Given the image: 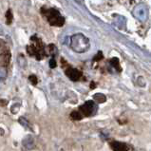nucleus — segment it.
Segmentation results:
<instances>
[{
  "label": "nucleus",
  "mask_w": 151,
  "mask_h": 151,
  "mask_svg": "<svg viewBox=\"0 0 151 151\" xmlns=\"http://www.w3.org/2000/svg\"><path fill=\"white\" fill-rule=\"evenodd\" d=\"M148 8L144 3H140L133 10V15L142 22H145L148 18Z\"/></svg>",
  "instance_id": "20e7f679"
},
{
  "label": "nucleus",
  "mask_w": 151,
  "mask_h": 151,
  "mask_svg": "<svg viewBox=\"0 0 151 151\" xmlns=\"http://www.w3.org/2000/svg\"><path fill=\"white\" fill-rule=\"evenodd\" d=\"M7 77V70L5 68H0V82L6 79Z\"/></svg>",
  "instance_id": "9b49d317"
},
{
  "label": "nucleus",
  "mask_w": 151,
  "mask_h": 151,
  "mask_svg": "<svg viewBox=\"0 0 151 151\" xmlns=\"http://www.w3.org/2000/svg\"><path fill=\"white\" fill-rule=\"evenodd\" d=\"M111 65L113 66L116 70H117L118 71L121 70V67H120V64H119V61H118V59L117 58H113V59H111V61H110Z\"/></svg>",
  "instance_id": "9d476101"
},
{
  "label": "nucleus",
  "mask_w": 151,
  "mask_h": 151,
  "mask_svg": "<svg viewBox=\"0 0 151 151\" xmlns=\"http://www.w3.org/2000/svg\"><path fill=\"white\" fill-rule=\"evenodd\" d=\"M114 24L118 26L119 28H123L126 25V18L122 15H115L114 16Z\"/></svg>",
  "instance_id": "6e6552de"
},
{
  "label": "nucleus",
  "mask_w": 151,
  "mask_h": 151,
  "mask_svg": "<svg viewBox=\"0 0 151 151\" xmlns=\"http://www.w3.org/2000/svg\"><path fill=\"white\" fill-rule=\"evenodd\" d=\"M32 40L35 42L34 44L29 45L27 50L29 55L32 56H35V57L38 60H41L45 57L46 52H45V48H44V45L43 43L41 42V40H39L38 38H32Z\"/></svg>",
  "instance_id": "7ed1b4c3"
},
{
  "label": "nucleus",
  "mask_w": 151,
  "mask_h": 151,
  "mask_svg": "<svg viewBox=\"0 0 151 151\" xmlns=\"http://www.w3.org/2000/svg\"><path fill=\"white\" fill-rule=\"evenodd\" d=\"M29 80H31L32 81V83L33 84V85H36L37 84V78H36V77L35 76H29Z\"/></svg>",
  "instance_id": "ddd939ff"
},
{
  "label": "nucleus",
  "mask_w": 151,
  "mask_h": 151,
  "mask_svg": "<svg viewBox=\"0 0 151 151\" xmlns=\"http://www.w3.org/2000/svg\"><path fill=\"white\" fill-rule=\"evenodd\" d=\"M70 47L76 52H85L89 49V40L82 33L75 34L70 39Z\"/></svg>",
  "instance_id": "f257e3e1"
},
{
  "label": "nucleus",
  "mask_w": 151,
  "mask_h": 151,
  "mask_svg": "<svg viewBox=\"0 0 151 151\" xmlns=\"http://www.w3.org/2000/svg\"><path fill=\"white\" fill-rule=\"evenodd\" d=\"M43 14L48 20V22L51 26H56V27H61L65 23L64 17L60 14V12L54 9H47L43 10Z\"/></svg>",
  "instance_id": "f03ea898"
},
{
  "label": "nucleus",
  "mask_w": 151,
  "mask_h": 151,
  "mask_svg": "<svg viewBox=\"0 0 151 151\" xmlns=\"http://www.w3.org/2000/svg\"><path fill=\"white\" fill-rule=\"evenodd\" d=\"M94 100H96L97 102H100V103H103L106 101V97L103 95V94H95L94 95Z\"/></svg>",
  "instance_id": "f8f14e48"
},
{
  "label": "nucleus",
  "mask_w": 151,
  "mask_h": 151,
  "mask_svg": "<svg viewBox=\"0 0 151 151\" xmlns=\"http://www.w3.org/2000/svg\"><path fill=\"white\" fill-rule=\"evenodd\" d=\"M66 74L71 81L74 82L80 81L82 79V77H83V74H82V72L80 70L73 68H68L66 70Z\"/></svg>",
  "instance_id": "423d86ee"
},
{
  "label": "nucleus",
  "mask_w": 151,
  "mask_h": 151,
  "mask_svg": "<svg viewBox=\"0 0 151 151\" xmlns=\"http://www.w3.org/2000/svg\"><path fill=\"white\" fill-rule=\"evenodd\" d=\"M95 110H96V105L94 104V102L88 101L80 106L78 111L84 118V117H89V116H91L95 112Z\"/></svg>",
  "instance_id": "39448f33"
},
{
  "label": "nucleus",
  "mask_w": 151,
  "mask_h": 151,
  "mask_svg": "<svg viewBox=\"0 0 151 151\" xmlns=\"http://www.w3.org/2000/svg\"><path fill=\"white\" fill-rule=\"evenodd\" d=\"M70 118L72 120H75V121H79L81 119H83V116L81 115V113L78 111V110H76V111H73L71 112V114H70Z\"/></svg>",
  "instance_id": "1a4fd4ad"
},
{
  "label": "nucleus",
  "mask_w": 151,
  "mask_h": 151,
  "mask_svg": "<svg viewBox=\"0 0 151 151\" xmlns=\"http://www.w3.org/2000/svg\"><path fill=\"white\" fill-rule=\"evenodd\" d=\"M110 147L113 151H128L129 147L127 144L122 143V142L113 141L110 143Z\"/></svg>",
  "instance_id": "0eeeda50"
},
{
  "label": "nucleus",
  "mask_w": 151,
  "mask_h": 151,
  "mask_svg": "<svg viewBox=\"0 0 151 151\" xmlns=\"http://www.w3.org/2000/svg\"><path fill=\"white\" fill-rule=\"evenodd\" d=\"M6 17L9 18L8 20V23H11V19H12V14H11V11H8L7 14H6Z\"/></svg>",
  "instance_id": "4468645a"
},
{
  "label": "nucleus",
  "mask_w": 151,
  "mask_h": 151,
  "mask_svg": "<svg viewBox=\"0 0 151 151\" xmlns=\"http://www.w3.org/2000/svg\"><path fill=\"white\" fill-rule=\"evenodd\" d=\"M50 68H55V67H56V62H55V60H54V59H51V60H50Z\"/></svg>",
  "instance_id": "2eb2a0df"
}]
</instances>
